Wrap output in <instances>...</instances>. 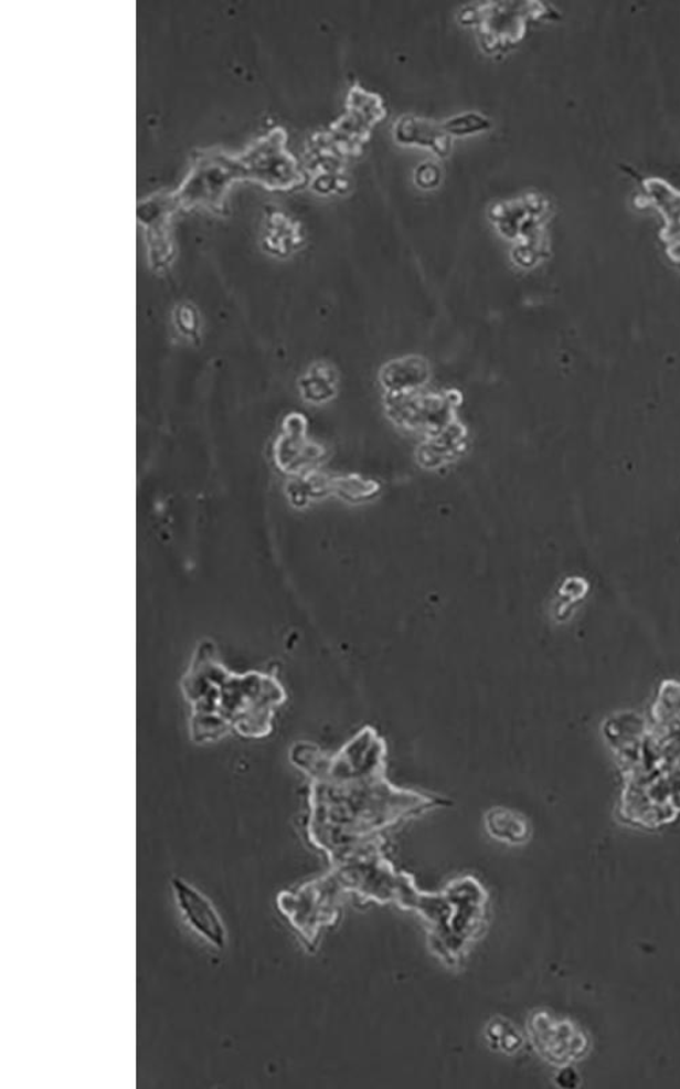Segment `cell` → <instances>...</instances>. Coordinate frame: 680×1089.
<instances>
[{
    "instance_id": "11",
    "label": "cell",
    "mask_w": 680,
    "mask_h": 1089,
    "mask_svg": "<svg viewBox=\"0 0 680 1089\" xmlns=\"http://www.w3.org/2000/svg\"><path fill=\"white\" fill-rule=\"evenodd\" d=\"M328 495H332L331 477L319 472L318 468L290 477L285 484L287 501L298 509L308 507L310 503Z\"/></svg>"
},
{
    "instance_id": "7",
    "label": "cell",
    "mask_w": 680,
    "mask_h": 1089,
    "mask_svg": "<svg viewBox=\"0 0 680 1089\" xmlns=\"http://www.w3.org/2000/svg\"><path fill=\"white\" fill-rule=\"evenodd\" d=\"M432 378L429 362L419 356H406L386 362L380 371V383L386 397L412 394L425 388Z\"/></svg>"
},
{
    "instance_id": "12",
    "label": "cell",
    "mask_w": 680,
    "mask_h": 1089,
    "mask_svg": "<svg viewBox=\"0 0 680 1089\" xmlns=\"http://www.w3.org/2000/svg\"><path fill=\"white\" fill-rule=\"evenodd\" d=\"M381 487L374 479L360 476V474H344V476L331 477L332 495L340 500L351 503V505H362L368 500L374 499L380 494Z\"/></svg>"
},
{
    "instance_id": "10",
    "label": "cell",
    "mask_w": 680,
    "mask_h": 1089,
    "mask_svg": "<svg viewBox=\"0 0 680 1089\" xmlns=\"http://www.w3.org/2000/svg\"><path fill=\"white\" fill-rule=\"evenodd\" d=\"M298 392L310 405H325L337 397L339 373L330 362L318 361L298 378Z\"/></svg>"
},
{
    "instance_id": "1",
    "label": "cell",
    "mask_w": 680,
    "mask_h": 1089,
    "mask_svg": "<svg viewBox=\"0 0 680 1089\" xmlns=\"http://www.w3.org/2000/svg\"><path fill=\"white\" fill-rule=\"evenodd\" d=\"M386 757L384 737L369 725L333 754L312 742L293 743L290 761L310 779V837L332 823L383 827L437 804L394 786L386 778Z\"/></svg>"
},
{
    "instance_id": "6",
    "label": "cell",
    "mask_w": 680,
    "mask_h": 1089,
    "mask_svg": "<svg viewBox=\"0 0 680 1089\" xmlns=\"http://www.w3.org/2000/svg\"><path fill=\"white\" fill-rule=\"evenodd\" d=\"M170 887L176 905L193 932L216 950L225 948L227 933L224 921L208 896L179 876L172 877Z\"/></svg>"
},
{
    "instance_id": "9",
    "label": "cell",
    "mask_w": 680,
    "mask_h": 1089,
    "mask_svg": "<svg viewBox=\"0 0 680 1089\" xmlns=\"http://www.w3.org/2000/svg\"><path fill=\"white\" fill-rule=\"evenodd\" d=\"M394 131L402 144L424 146L438 156L449 154L450 136L443 123L407 115L396 120Z\"/></svg>"
},
{
    "instance_id": "4",
    "label": "cell",
    "mask_w": 680,
    "mask_h": 1089,
    "mask_svg": "<svg viewBox=\"0 0 680 1089\" xmlns=\"http://www.w3.org/2000/svg\"><path fill=\"white\" fill-rule=\"evenodd\" d=\"M460 395L433 394L424 390L401 397H386L390 417L402 429L435 436L456 421Z\"/></svg>"
},
{
    "instance_id": "3",
    "label": "cell",
    "mask_w": 680,
    "mask_h": 1089,
    "mask_svg": "<svg viewBox=\"0 0 680 1089\" xmlns=\"http://www.w3.org/2000/svg\"><path fill=\"white\" fill-rule=\"evenodd\" d=\"M385 116L384 102L376 93L355 85L346 102V113L333 121L328 131V146L339 158L354 156L366 142L372 128Z\"/></svg>"
},
{
    "instance_id": "14",
    "label": "cell",
    "mask_w": 680,
    "mask_h": 1089,
    "mask_svg": "<svg viewBox=\"0 0 680 1089\" xmlns=\"http://www.w3.org/2000/svg\"><path fill=\"white\" fill-rule=\"evenodd\" d=\"M488 825L491 833L502 840L520 842L527 837L524 820L507 810H492L488 816Z\"/></svg>"
},
{
    "instance_id": "2",
    "label": "cell",
    "mask_w": 680,
    "mask_h": 1089,
    "mask_svg": "<svg viewBox=\"0 0 680 1089\" xmlns=\"http://www.w3.org/2000/svg\"><path fill=\"white\" fill-rule=\"evenodd\" d=\"M180 689L191 708L190 740L198 746L219 742L231 731L244 739H266L273 733L275 711L287 700L274 675L229 670L209 639L198 644Z\"/></svg>"
},
{
    "instance_id": "13",
    "label": "cell",
    "mask_w": 680,
    "mask_h": 1089,
    "mask_svg": "<svg viewBox=\"0 0 680 1089\" xmlns=\"http://www.w3.org/2000/svg\"><path fill=\"white\" fill-rule=\"evenodd\" d=\"M172 326L176 336L187 345H198L202 341V318L192 304H180L174 308Z\"/></svg>"
},
{
    "instance_id": "8",
    "label": "cell",
    "mask_w": 680,
    "mask_h": 1089,
    "mask_svg": "<svg viewBox=\"0 0 680 1089\" xmlns=\"http://www.w3.org/2000/svg\"><path fill=\"white\" fill-rule=\"evenodd\" d=\"M467 438L466 426L456 420L437 435L426 437L418 448V459L427 468L447 465L465 453Z\"/></svg>"
},
{
    "instance_id": "5",
    "label": "cell",
    "mask_w": 680,
    "mask_h": 1089,
    "mask_svg": "<svg viewBox=\"0 0 680 1089\" xmlns=\"http://www.w3.org/2000/svg\"><path fill=\"white\" fill-rule=\"evenodd\" d=\"M307 433L308 421L302 414L286 415L283 430L274 443L273 458L278 471L287 476H300L302 473L314 471L325 458V448L310 442Z\"/></svg>"
},
{
    "instance_id": "15",
    "label": "cell",
    "mask_w": 680,
    "mask_h": 1089,
    "mask_svg": "<svg viewBox=\"0 0 680 1089\" xmlns=\"http://www.w3.org/2000/svg\"><path fill=\"white\" fill-rule=\"evenodd\" d=\"M443 125L449 136H466V134L486 130L490 126V121L482 114L465 113L450 117Z\"/></svg>"
}]
</instances>
